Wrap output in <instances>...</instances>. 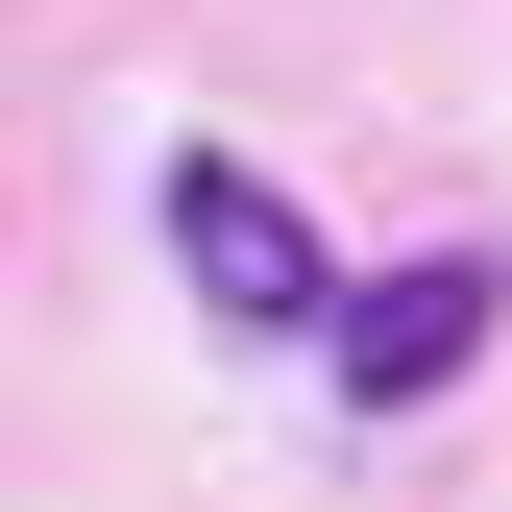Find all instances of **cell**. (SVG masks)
<instances>
[{
    "mask_svg": "<svg viewBox=\"0 0 512 512\" xmlns=\"http://www.w3.org/2000/svg\"><path fill=\"white\" fill-rule=\"evenodd\" d=\"M488 317H512V244H415V269H366V293H342L317 391H342L366 439H391V415H439V391L488 366Z\"/></svg>",
    "mask_w": 512,
    "mask_h": 512,
    "instance_id": "cell-2",
    "label": "cell"
},
{
    "mask_svg": "<svg viewBox=\"0 0 512 512\" xmlns=\"http://www.w3.org/2000/svg\"><path fill=\"white\" fill-rule=\"evenodd\" d=\"M171 269H196L220 342H342V293H366V269H342V244H317L244 147H171Z\"/></svg>",
    "mask_w": 512,
    "mask_h": 512,
    "instance_id": "cell-1",
    "label": "cell"
}]
</instances>
